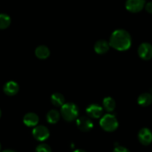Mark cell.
<instances>
[{"label":"cell","mask_w":152,"mask_h":152,"mask_svg":"<svg viewBox=\"0 0 152 152\" xmlns=\"http://www.w3.org/2000/svg\"><path fill=\"white\" fill-rule=\"evenodd\" d=\"M1 143H0V151H1Z\"/></svg>","instance_id":"d4e9b609"},{"label":"cell","mask_w":152,"mask_h":152,"mask_svg":"<svg viewBox=\"0 0 152 152\" xmlns=\"http://www.w3.org/2000/svg\"><path fill=\"white\" fill-rule=\"evenodd\" d=\"M50 51L45 45H39L35 49V55L38 59H45L49 57Z\"/></svg>","instance_id":"4fadbf2b"},{"label":"cell","mask_w":152,"mask_h":152,"mask_svg":"<svg viewBox=\"0 0 152 152\" xmlns=\"http://www.w3.org/2000/svg\"><path fill=\"white\" fill-rule=\"evenodd\" d=\"M102 105H103V108L105 111H107L108 112H112L115 109L116 102L112 97L108 96L103 99Z\"/></svg>","instance_id":"e0dca14e"},{"label":"cell","mask_w":152,"mask_h":152,"mask_svg":"<svg viewBox=\"0 0 152 152\" xmlns=\"http://www.w3.org/2000/svg\"><path fill=\"white\" fill-rule=\"evenodd\" d=\"M138 140L143 145H148L152 142V132L148 128L140 129L138 133Z\"/></svg>","instance_id":"52a82bcc"},{"label":"cell","mask_w":152,"mask_h":152,"mask_svg":"<svg viewBox=\"0 0 152 152\" xmlns=\"http://www.w3.org/2000/svg\"><path fill=\"white\" fill-rule=\"evenodd\" d=\"M74 152H86V151H84V150H82V149H77V150H76V151H74Z\"/></svg>","instance_id":"603a6c76"},{"label":"cell","mask_w":152,"mask_h":152,"mask_svg":"<svg viewBox=\"0 0 152 152\" xmlns=\"http://www.w3.org/2000/svg\"><path fill=\"white\" fill-rule=\"evenodd\" d=\"M52 104L56 107H62L65 104V97L60 93H54L50 97Z\"/></svg>","instance_id":"9a60e30c"},{"label":"cell","mask_w":152,"mask_h":152,"mask_svg":"<svg viewBox=\"0 0 152 152\" xmlns=\"http://www.w3.org/2000/svg\"><path fill=\"white\" fill-rule=\"evenodd\" d=\"M109 44L115 50L120 51L127 50L132 45V37L126 30L117 29L111 34Z\"/></svg>","instance_id":"6da1fadb"},{"label":"cell","mask_w":152,"mask_h":152,"mask_svg":"<svg viewBox=\"0 0 152 152\" xmlns=\"http://www.w3.org/2000/svg\"><path fill=\"white\" fill-rule=\"evenodd\" d=\"M48 122L50 124H56L60 118V113L58 111L54 109H52L48 112L46 116Z\"/></svg>","instance_id":"2e32d148"},{"label":"cell","mask_w":152,"mask_h":152,"mask_svg":"<svg viewBox=\"0 0 152 152\" xmlns=\"http://www.w3.org/2000/svg\"><path fill=\"white\" fill-rule=\"evenodd\" d=\"M77 126L80 131L84 132H89L94 127L91 120L86 117H80L77 120Z\"/></svg>","instance_id":"ba28073f"},{"label":"cell","mask_w":152,"mask_h":152,"mask_svg":"<svg viewBox=\"0 0 152 152\" xmlns=\"http://www.w3.org/2000/svg\"><path fill=\"white\" fill-rule=\"evenodd\" d=\"M32 134L37 140L42 142L46 140L50 136V132L45 126H37L33 129Z\"/></svg>","instance_id":"5b68a950"},{"label":"cell","mask_w":152,"mask_h":152,"mask_svg":"<svg viewBox=\"0 0 152 152\" xmlns=\"http://www.w3.org/2000/svg\"><path fill=\"white\" fill-rule=\"evenodd\" d=\"M113 152H130L126 148L123 146H117L114 149Z\"/></svg>","instance_id":"ffe728a7"},{"label":"cell","mask_w":152,"mask_h":152,"mask_svg":"<svg viewBox=\"0 0 152 152\" xmlns=\"http://www.w3.org/2000/svg\"><path fill=\"white\" fill-rule=\"evenodd\" d=\"M99 125L104 131L107 132H114L118 128L119 123L114 115L108 114L104 115L99 121Z\"/></svg>","instance_id":"3957f363"},{"label":"cell","mask_w":152,"mask_h":152,"mask_svg":"<svg viewBox=\"0 0 152 152\" xmlns=\"http://www.w3.org/2000/svg\"><path fill=\"white\" fill-rule=\"evenodd\" d=\"M39 119L38 115L35 113H27L23 117V123L28 127H36L38 125Z\"/></svg>","instance_id":"30bf717a"},{"label":"cell","mask_w":152,"mask_h":152,"mask_svg":"<svg viewBox=\"0 0 152 152\" xmlns=\"http://www.w3.org/2000/svg\"><path fill=\"white\" fill-rule=\"evenodd\" d=\"M1 109H0V117H1Z\"/></svg>","instance_id":"cb8c5ba5"},{"label":"cell","mask_w":152,"mask_h":152,"mask_svg":"<svg viewBox=\"0 0 152 152\" xmlns=\"http://www.w3.org/2000/svg\"><path fill=\"white\" fill-rule=\"evenodd\" d=\"M11 23L10 17L5 13H0V29H6Z\"/></svg>","instance_id":"ac0fdd59"},{"label":"cell","mask_w":152,"mask_h":152,"mask_svg":"<svg viewBox=\"0 0 152 152\" xmlns=\"http://www.w3.org/2000/svg\"><path fill=\"white\" fill-rule=\"evenodd\" d=\"M61 115L64 120L68 122L75 120L78 117L79 109L78 107L72 102L65 103L61 107Z\"/></svg>","instance_id":"7a4b0ae2"},{"label":"cell","mask_w":152,"mask_h":152,"mask_svg":"<svg viewBox=\"0 0 152 152\" xmlns=\"http://www.w3.org/2000/svg\"><path fill=\"white\" fill-rule=\"evenodd\" d=\"M19 86L16 82L9 81L4 84L3 87V91L7 96H14L18 93Z\"/></svg>","instance_id":"8fae6325"},{"label":"cell","mask_w":152,"mask_h":152,"mask_svg":"<svg viewBox=\"0 0 152 152\" xmlns=\"http://www.w3.org/2000/svg\"><path fill=\"white\" fill-rule=\"evenodd\" d=\"M2 152H16V151H13V150H10V149H7V150H4V151H3Z\"/></svg>","instance_id":"7402d4cb"},{"label":"cell","mask_w":152,"mask_h":152,"mask_svg":"<svg viewBox=\"0 0 152 152\" xmlns=\"http://www.w3.org/2000/svg\"><path fill=\"white\" fill-rule=\"evenodd\" d=\"M145 0H126V8L131 13H139L145 6Z\"/></svg>","instance_id":"277c9868"},{"label":"cell","mask_w":152,"mask_h":152,"mask_svg":"<svg viewBox=\"0 0 152 152\" xmlns=\"http://www.w3.org/2000/svg\"><path fill=\"white\" fill-rule=\"evenodd\" d=\"M138 55L143 60H150L152 58V45L150 43L143 42L138 48Z\"/></svg>","instance_id":"8992f818"},{"label":"cell","mask_w":152,"mask_h":152,"mask_svg":"<svg viewBox=\"0 0 152 152\" xmlns=\"http://www.w3.org/2000/svg\"><path fill=\"white\" fill-rule=\"evenodd\" d=\"M36 152H52L51 148L45 143H42L39 145L36 148Z\"/></svg>","instance_id":"d6986e66"},{"label":"cell","mask_w":152,"mask_h":152,"mask_svg":"<svg viewBox=\"0 0 152 152\" xmlns=\"http://www.w3.org/2000/svg\"><path fill=\"white\" fill-rule=\"evenodd\" d=\"M137 102L142 107H147L152 103V94L151 93L141 94L137 99Z\"/></svg>","instance_id":"5bb4252c"},{"label":"cell","mask_w":152,"mask_h":152,"mask_svg":"<svg viewBox=\"0 0 152 152\" xmlns=\"http://www.w3.org/2000/svg\"><path fill=\"white\" fill-rule=\"evenodd\" d=\"M110 44L105 40H99L94 45V50L98 54H104L107 53L110 48Z\"/></svg>","instance_id":"7c38bea8"},{"label":"cell","mask_w":152,"mask_h":152,"mask_svg":"<svg viewBox=\"0 0 152 152\" xmlns=\"http://www.w3.org/2000/svg\"><path fill=\"white\" fill-rule=\"evenodd\" d=\"M86 112L91 118L98 119L102 117L103 114V108L97 104H91L86 108Z\"/></svg>","instance_id":"9c48e42d"},{"label":"cell","mask_w":152,"mask_h":152,"mask_svg":"<svg viewBox=\"0 0 152 152\" xmlns=\"http://www.w3.org/2000/svg\"><path fill=\"white\" fill-rule=\"evenodd\" d=\"M145 10L148 12V13L152 14V1H148V3H146V4H145Z\"/></svg>","instance_id":"44dd1931"}]
</instances>
